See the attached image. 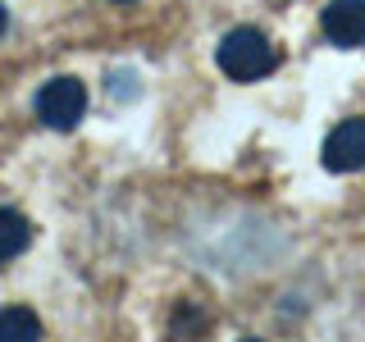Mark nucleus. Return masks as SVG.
<instances>
[{"label":"nucleus","instance_id":"2","mask_svg":"<svg viewBox=\"0 0 365 342\" xmlns=\"http://www.w3.org/2000/svg\"><path fill=\"white\" fill-rule=\"evenodd\" d=\"M87 114V87L78 78H51L41 91H37V119L55 133H68L78 128Z\"/></svg>","mask_w":365,"mask_h":342},{"label":"nucleus","instance_id":"1","mask_svg":"<svg viewBox=\"0 0 365 342\" xmlns=\"http://www.w3.org/2000/svg\"><path fill=\"white\" fill-rule=\"evenodd\" d=\"M215 60H220V68L233 83H256V78H265L274 64V46L265 32H256V28H233V32H224V41H220V51H215Z\"/></svg>","mask_w":365,"mask_h":342},{"label":"nucleus","instance_id":"7","mask_svg":"<svg viewBox=\"0 0 365 342\" xmlns=\"http://www.w3.org/2000/svg\"><path fill=\"white\" fill-rule=\"evenodd\" d=\"M5 28H9V9L0 5V37H5Z\"/></svg>","mask_w":365,"mask_h":342},{"label":"nucleus","instance_id":"5","mask_svg":"<svg viewBox=\"0 0 365 342\" xmlns=\"http://www.w3.org/2000/svg\"><path fill=\"white\" fill-rule=\"evenodd\" d=\"M28 242H32V224L23 219L19 210L0 205V265H5V260H14V256H23Z\"/></svg>","mask_w":365,"mask_h":342},{"label":"nucleus","instance_id":"3","mask_svg":"<svg viewBox=\"0 0 365 342\" xmlns=\"http://www.w3.org/2000/svg\"><path fill=\"white\" fill-rule=\"evenodd\" d=\"M324 169L329 174H356L365 169V119H342L324 142Z\"/></svg>","mask_w":365,"mask_h":342},{"label":"nucleus","instance_id":"4","mask_svg":"<svg viewBox=\"0 0 365 342\" xmlns=\"http://www.w3.org/2000/svg\"><path fill=\"white\" fill-rule=\"evenodd\" d=\"M319 28L342 51L361 46L365 41V0H329L324 14H319Z\"/></svg>","mask_w":365,"mask_h":342},{"label":"nucleus","instance_id":"6","mask_svg":"<svg viewBox=\"0 0 365 342\" xmlns=\"http://www.w3.org/2000/svg\"><path fill=\"white\" fill-rule=\"evenodd\" d=\"M41 338V319L28 306H5L0 311V342H37Z\"/></svg>","mask_w":365,"mask_h":342}]
</instances>
